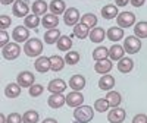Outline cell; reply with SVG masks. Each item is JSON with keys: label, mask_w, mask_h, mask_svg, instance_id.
Returning <instances> with one entry per match:
<instances>
[{"label": "cell", "mask_w": 147, "mask_h": 123, "mask_svg": "<svg viewBox=\"0 0 147 123\" xmlns=\"http://www.w3.org/2000/svg\"><path fill=\"white\" fill-rule=\"evenodd\" d=\"M24 53L28 57H38L43 53V43L38 38H28L24 44Z\"/></svg>", "instance_id": "obj_1"}, {"label": "cell", "mask_w": 147, "mask_h": 123, "mask_svg": "<svg viewBox=\"0 0 147 123\" xmlns=\"http://www.w3.org/2000/svg\"><path fill=\"white\" fill-rule=\"evenodd\" d=\"M74 117H75V120L78 123H88L94 117V110L90 106L81 104V106L75 107V110H74Z\"/></svg>", "instance_id": "obj_2"}, {"label": "cell", "mask_w": 147, "mask_h": 123, "mask_svg": "<svg viewBox=\"0 0 147 123\" xmlns=\"http://www.w3.org/2000/svg\"><path fill=\"white\" fill-rule=\"evenodd\" d=\"M141 40L137 38V37L134 35H129L124 40V44H122V48H124V51H127L128 54H136L141 50Z\"/></svg>", "instance_id": "obj_3"}, {"label": "cell", "mask_w": 147, "mask_h": 123, "mask_svg": "<svg viewBox=\"0 0 147 123\" xmlns=\"http://www.w3.org/2000/svg\"><path fill=\"white\" fill-rule=\"evenodd\" d=\"M116 23H118V27L119 28H129L132 27L134 23H136V15L132 13V12H121V13L116 15Z\"/></svg>", "instance_id": "obj_4"}, {"label": "cell", "mask_w": 147, "mask_h": 123, "mask_svg": "<svg viewBox=\"0 0 147 123\" xmlns=\"http://www.w3.org/2000/svg\"><path fill=\"white\" fill-rule=\"evenodd\" d=\"M2 54L6 60H15L21 54V47H19L18 43H7L2 48Z\"/></svg>", "instance_id": "obj_5"}, {"label": "cell", "mask_w": 147, "mask_h": 123, "mask_svg": "<svg viewBox=\"0 0 147 123\" xmlns=\"http://www.w3.org/2000/svg\"><path fill=\"white\" fill-rule=\"evenodd\" d=\"M63 22L66 27H74L80 22V10L77 7H68L63 12Z\"/></svg>", "instance_id": "obj_6"}, {"label": "cell", "mask_w": 147, "mask_h": 123, "mask_svg": "<svg viewBox=\"0 0 147 123\" xmlns=\"http://www.w3.org/2000/svg\"><path fill=\"white\" fill-rule=\"evenodd\" d=\"M13 7H12V13L16 18H25L27 15H30V7L27 5V2L24 0H15L13 3Z\"/></svg>", "instance_id": "obj_7"}, {"label": "cell", "mask_w": 147, "mask_h": 123, "mask_svg": "<svg viewBox=\"0 0 147 123\" xmlns=\"http://www.w3.org/2000/svg\"><path fill=\"white\" fill-rule=\"evenodd\" d=\"M34 81H35V76L28 70H24V72L18 73V76H16V84L21 88H30L34 84Z\"/></svg>", "instance_id": "obj_8"}, {"label": "cell", "mask_w": 147, "mask_h": 123, "mask_svg": "<svg viewBox=\"0 0 147 123\" xmlns=\"http://www.w3.org/2000/svg\"><path fill=\"white\" fill-rule=\"evenodd\" d=\"M82 103H84V95L81 94V91H72L65 97V104H68V107L75 108Z\"/></svg>", "instance_id": "obj_9"}, {"label": "cell", "mask_w": 147, "mask_h": 123, "mask_svg": "<svg viewBox=\"0 0 147 123\" xmlns=\"http://www.w3.org/2000/svg\"><path fill=\"white\" fill-rule=\"evenodd\" d=\"M127 117V113L124 108L121 107H112V110H109L107 113V120L110 123H122Z\"/></svg>", "instance_id": "obj_10"}, {"label": "cell", "mask_w": 147, "mask_h": 123, "mask_svg": "<svg viewBox=\"0 0 147 123\" xmlns=\"http://www.w3.org/2000/svg\"><path fill=\"white\" fill-rule=\"evenodd\" d=\"M12 38H13L15 43H25L30 38V31L28 28H25L24 25H18L13 31H12Z\"/></svg>", "instance_id": "obj_11"}, {"label": "cell", "mask_w": 147, "mask_h": 123, "mask_svg": "<svg viewBox=\"0 0 147 123\" xmlns=\"http://www.w3.org/2000/svg\"><path fill=\"white\" fill-rule=\"evenodd\" d=\"M112 68H113V63H112V60H109V59L97 60L96 65H94V70L97 73H100V75H106V73H109L110 70H112Z\"/></svg>", "instance_id": "obj_12"}, {"label": "cell", "mask_w": 147, "mask_h": 123, "mask_svg": "<svg viewBox=\"0 0 147 123\" xmlns=\"http://www.w3.org/2000/svg\"><path fill=\"white\" fill-rule=\"evenodd\" d=\"M66 82L63 81V79H60V78H56V79H53V81H50L49 82V85H47V90L50 91L52 94H59V92H63L65 90H66Z\"/></svg>", "instance_id": "obj_13"}, {"label": "cell", "mask_w": 147, "mask_h": 123, "mask_svg": "<svg viewBox=\"0 0 147 123\" xmlns=\"http://www.w3.org/2000/svg\"><path fill=\"white\" fill-rule=\"evenodd\" d=\"M40 23L47 29H53V28H57L59 25V18L53 13H46L43 15V19H40Z\"/></svg>", "instance_id": "obj_14"}, {"label": "cell", "mask_w": 147, "mask_h": 123, "mask_svg": "<svg viewBox=\"0 0 147 123\" xmlns=\"http://www.w3.org/2000/svg\"><path fill=\"white\" fill-rule=\"evenodd\" d=\"M88 37H90L91 43L100 44V43H103V40L106 38V31H105L103 28L94 27V28H91V29H90V32H88Z\"/></svg>", "instance_id": "obj_15"}, {"label": "cell", "mask_w": 147, "mask_h": 123, "mask_svg": "<svg viewBox=\"0 0 147 123\" xmlns=\"http://www.w3.org/2000/svg\"><path fill=\"white\" fill-rule=\"evenodd\" d=\"M106 38H109L112 43H118L124 38V29L119 27H112L106 31Z\"/></svg>", "instance_id": "obj_16"}, {"label": "cell", "mask_w": 147, "mask_h": 123, "mask_svg": "<svg viewBox=\"0 0 147 123\" xmlns=\"http://www.w3.org/2000/svg\"><path fill=\"white\" fill-rule=\"evenodd\" d=\"M34 68L37 72H40V73H46L50 70V60H49V57L46 56H40V57H37L35 60V63H34Z\"/></svg>", "instance_id": "obj_17"}, {"label": "cell", "mask_w": 147, "mask_h": 123, "mask_svg": "<svg viewBox=\"0 0 147 123\" xmlns=\"http://www.w3.org/2000/svg\"><path fill=\"white\" fill-rule=\"evenodd\" d=\"M118 70L121 72V73H129L132 69H134V61H132V59L131 57H122V59H119L118 60Z\"/></svg>", "instance_id": "obj_18"}, {"label": "cell", "mask_w": 147, "mask_h": 123, "mask_svg": "<svg viewBox=\"0 0 147 123\" xmlns=\"http://www.w3.org/2000/svg\"><path fill=\"white\" fill-rule=\"evenodd\" d=\"M125 54L124 48H122V45L119 44H113L112 47L109 48V53H107V59L112 60V61H118L119 59H122Z\"/></svg>", "instance_id": "obj_19"}, {"label": "cell", "mask_w": 147, "mask_h": 123, "mask_svg": "<svg viewBox=\"0 0 147 123\" xmlns=\"http://www.w3.org/2000/svg\"><path fill=\"white\" fill-rule=\"evenodd\" d=\"M113 87H115V78L112 75H109V73L102 75V78L99 79V88L103 91H110Z\"/></svg>", "instance_id": "obj_20"}, {"label": "cell", "mask_w": 147, "mask_h": 123, "mask_svg": "<svg viewBox=\"0 0 147 123\" xmlns=\"http://www.w3.org/2000/svg\"><path fill=\"white\" fill-rule=\"evenodd\" d=\"M49 10H50V13L59 16L66 10V5H65L63 0H52L50 5H49Z\"/></svg>", "instance_id": "obj_21"}, {"label": "cell", "mask_w": 147, "mask_h": 123, "mask_svg": "<svg viewBox=\"0 0 147 123\" xmlns=\"http://www.w3.org/2000/svg\"><path fill=\"white\" fill-rule=\"evenodd\" d=\"M47 104L52 108H60L62 106H65V95L62 92L59 94H52L47 100Z\"/></svg>", "instance_id": "obj_22"}, {"label": "cell", "mask_w": 147, "mask_h": 123, "mask_svg": "<svg viewBox=\"0 0 147 123\" xmlns=\"http://www.w3.org/2000/svg\"><path fill=\"white\" fill-rule=\"evenodd\" d=\"M69 87L72 91H81L85 87V78L82 75H74L69 79Z\"/></svg>", "instance_id": "obj_23"}, {"label": "cell", "mask_w": 147, "mask_h": 123, "mask_svg": "<svg viewBox=\"0 0 147 123\" xmlns=\"http://www.w3.org/2000/svg\"><path fill=\"white\" fill-rule=\"evenodd\" d=\"M49 10V5L44 2V0H35L32 3V15H37V16H43L47 13Z\"/></svg>", "instance_id": "obj_24"}, {"label": "cell", "mask_w": 147, "mask_h": 123, "mask_svg": "<svg viewBox=\"0 0 147 123\" xmlns=\"http://www.w3.org/2000/svg\"><path fill=\"white\" fill-rule=\"evenodd\" d=\"M106 101L109 103V107L112 108V107H119V104H121V101H122V97H121V94L119 92H116V91H107V94H106Z\"/></svg>", "instance_id": "obj_25"}, {"label": "cell", "mask_w": 147, "mask_h": 123, "mask_svg": "<svg viewBox=\"0 0 147 123\" xmlns=\"http://www.w3.org/2000/svg\"><path fill=\"white\" fill-rule=\"evenodd\" d=\"M56 45H57V50H60V51H69L71 48H72V40H71V37L60 35L59 40L56 41Z\"/></svg>", "instance_id": "obj_26"}, {"label": "cell", "mask_w": 147, "mask_h": 123, "mask_svg": "<svg viewBox=\"0 0 147 123\" xmlns=\"http://www.w3.org/2000/svg\"><path fill=\"white\" fill-rule=\"evenodd\" d=\"M134 37L137 38H147V22L146 21H140L138 23H134Z\"/></svg>", "instance_id": "obj_27"}, {"label": "cell", "mask_w": 147, "mask_h": 123, "mask_svg": "<svg viewBox=\"0 0 147 123\" xmlns=\"http://www.w3.org/2000/svg\"><path fill=\"white\" fill-rule=\"evenodd\" d=\"M62 35L60 31L57 28H53V29H49L44 32V43L46 44H56V41L59 40V37Z\"/></svg>", "instance_id": "obj_28"}, {"label": "cell", "mask_w": 147, "mask_h": 123, "mask_svg": "<svg viewBox=\"0 0 147 123\" xmlns=\"http://www.w3.org/2000/svg\"><path fill=\"white\" fill-rule=\"evenodd\" d=\"M49 60H50V70H53V72H60V70L65 68L63 59L60 57V56H57V54L49 57Z\"/></svg>", "instance_id": "obj_29"}, {"label": "cell", "mask_w": 147, "mask_h": 123, "mask_svg": "<svg viewBox=\"0 0 147 123\" xmlns=\"http://www.w3.org/2000/svg\"><path fill=\"white\" fill-rule=\"evenodd\" d=\"M118 13L119 12H118V7L115 5H106L102 7V16L105 19H115Z\"/></svg>", "instance_id": "obj_30"}, {"label": "cell", "mask_w": 147, "mask_h": 123, "mask_svg": "<svg viewBox=\"0 0 147 123\" xmlns=\"http://www.w3.org/2000/svg\"><path fill=\"white\" fill-rule=\"evenodd\" d=\"M88 32H90V28L85 27L84 23H81V22H78L77 25H74V35L78 37L80 40L87 38V37H88Z\"/></svg>", "instance_id": "obj_31"}, {"label": "cell", "mask_w": 147, "mask_h": 123, "mask_svg": "<svg viewBox=\"0 0 147 123\" xmlns=\"http://www.w3.org/2000/svg\"><path fill=\"white\" fill-rule=\"evenodd\" d=\"M5 95L7 98H16L21 95V87L18 84H7L6 85V88H5Z\"/></svg>", "instance_id": "obj_32"}, {"label": "cell", "mask_w": 147, "mask_h": 123, "mask_svg": "<svg viewBox=\"0 0 147 123\" xmlns=\"http://www.w3.org/2000/svg\"><path fill=\"white\" fill-rule=\"evenodd\" d=\"M40 25V16L37 15H27L25 19H24V27L28 28V29H35L37 27Z\"/></svg>", "instance_id": "obj_33"}, {"label": "cell", "mask_w": 147, "mask_h": 123, "mask_svg": "<svg viewBox=\"0 0 147 123\" xmlns=\"http://www.w3.org/2000/svg\"><path fill=\"white\" fill-rule=\"evenodd\" d=\"M80 22L84 23L85 27H88V28L91 29V28H94V27L97 25V16H96L94 13H85V15L81 16Z\"/></svg>", "instance_id": "obj_34"}, {"label": "cell", "mask_w": 147, "mask_h": 123, "mask_svg": "<svg viewBox=\"0 0 147 123\" xmlns=\"http://www.w3.org/2000/svg\"><path fill=\"white\" fill-rule=\"evenodd\" d=\"M38 120H40V114L35 110H28L22 116V123H38Z\"/></svg>", "instance_id": "obj_35"}, {"label": "cell", "mask_w": 147, "mask_h": 123, "mask_svg": "<svg viewBox=\"0 0 147 123\" xmlns=\"http://www.w3.org/2000/svg\"><path fill=\"white\" fill-rule=\"evenodd\" d=\"M107 53H109V48H106L105 45H99L93 50V59L97 61V60H103V59H107Z\"/></svg>", "instance_id": "obj_36"}, {"label": "cell", "mask_w": 147, "mask_h": 123, "mask_svg": "<svg viewBox=\"0 0 147 123\" xmlns=\"http://www.w3.org/2000/svg\"><path fill=\"white\" fill-rule=\"evenodd\" d=\"M80 59H81V56H80V53L78 51H66V56H65V59H63V61L66 65H69V66H74V65H77L78 61H80Z\"/></svg>", "instance_id": "obj_37"}, {"label": "cell", "mask_w": 147, "mask_h": 123, "mask_svg": "<svg viewBox=\"0 0 147 123\" xmlns=\"http://www.w3.org/2000/svg\"><path fill=\"white\" fill-rule=\"evenodd\" d=\"M109 103L106 101V98H99V100H96L94 101V108L96 112H99V113H106L107 110H109Z\"/></svg>", "instance_id": "obj_38"}, {"label": "cell", "mask_w": 147, "mask_h": 123, "mask_svg": "<svg viewBox=\"0 0 147 123\" xmlns=\"http://www.w3.org/2000/svg\"><path fill=\"white\" fill-rule=\"evenodd\" d=\"M43 91H44V88H43V85H40V84H32L31 87L28 88V92H30V95L31 97H40L41 94H43Z\"/></svg>", "instance_id": "obj_39"}, {"label": "cell", "mask_w": 147, "mask_h": 123, "mask_svg": "<svg viewBox=\"0 0 147 123\" xmlns=\"http://www.w3.org/2000/svg\"><path fill=\"white\" fill-rule=\"evenodd\" d=\"M12 23V19L10 16L7 15H0V29H7Z\"/></svg>", "instance_id": "obj_40"}, {"label": "cell", "mask_w": 147, "mask_h": 123, "mask_svg": "<svg viewBox=\"0 0 147 123\" xmlns=\"http://www.w3.org/2000/svg\"><path fill=\"white\" fill-rule=\"evenodd\" d=\"M6 123H22V116L19 113H10L6 117Z\"/></svg>", "instance_id": "obj_41"}, {"label": "cell", "mask_w": 147, "mask_h": 123, "mask_svg": "<svg viewBox=\"0 0 147 123\" xmlns=\"http://www.w3.org/2000/svg\"><path fill=\"white\" fill-rule=\"evenodd\" d=\"M9 43V34L5 29H0V48H3Z\"/></svg>", "instance_id": "obj_42"}, {"label": "cell", "mask_w": 147, "mask_h": 123, "mask_svg": "<svg viewBox=\"0 0 147 123\" xmlns=\"http://www.w3.org/2000/svg\"><path fill=\"white\" fill-rule=\"evenodd\" d=\"M132 123H147V117H146V114H144V113H140V114H137V116H134Z\"/></svg>", "instance_id": "obj_43"}, {"label": "cell", "mask_w": 147, "mask_h": 123, "mask_svg": "<svg viewBox=\"0 0 147 123\" xmlns=\"http://www.w3.org/2000/svg\"><path fill=\"white\" fill-rule=\"evenodd\" d=\"M129 3H131L134 7H141V6L146 3V0H129Z\"/></svg>", "instance_id": "obj_44"}, {"label": "cell", "mask_w": 147, "mask_h": 123, "mask_svg": "<svg viewBox=\"0 0 147 123\" xmlns=\"http://www.w3.org/2000/svg\"><path fill=\"white\" fill-rule=\"evenodd\" d=\"M129 3V0H115V6L116 7H124Z\"/></svg>", "instance_id": "obj_45"}, {"label": "cell", "mask_w": 147, "mask_h": 123, "mask_svg": "<svg viewBox=\"0 0 147 123\" xmlns=\"http://www.w3.org/2000/svg\"><path fill=\"white\" fill-rule=\"evenodd\" d=\"M41 123H57V120H56V119H52V117H47V119H44Z\"/></svg>", "instance_id": "obj_46"}, {"label": "cell", "mask_w": 147, "mask_h": 123, "mask_svg": "<svg viewBox=\"0 0 147 123\" xmlns=\"http://www.w3.org/2000/svg\"><path fill=\"white\" fill-rule=\"evenodd\" d=\"M13 2H15V0H0V3H2V5H5V6H7V5H12Z\"/></svg>", "instance_id": "obj_47"}, {"label": "cell", "mask_w": 147, "mask_h": 123, "mask_svg": "<svg viewBox=\"0 0 147 123\" xmlns=\"http://www.w3.org/2000/svg\"><path fill=\"white\" fill-rule=\"evenodd\" d=\"M0 123H6V117L3 113H0Z\"/></svg>", "instance_id": "obj_48"}]
</instances>
